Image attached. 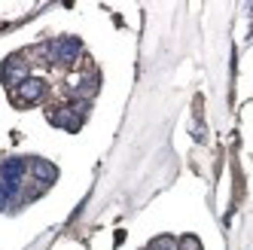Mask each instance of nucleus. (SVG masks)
Returning a JSON list of instances; mask_svg holds the SVG:
<instances>
[{"instance_id": "nucleus-1", "label": "nucleus", "mask_w": 253, "mask_h": 250, "mask_svg": "<svg viewBox=\"0 0 253 250\" xmlns=\"http://www.w3.org/2000/svg\"><path fill=\"white\" fill-rule=\"evenodd\" d=\"M85 101H70L67 107H52L49 110V122L58 125L64 131H80L83 122H85Z\"/></svg>"}, {"instance_id": "nucleus-2", "label": "nucleus", "mask_w": 253, "mask_h": 250, "mask_svg": "<svg viewBox=\"0 0 253 250\" xmlns=\"http://www.w3.org/2000/svg\"><path fill=\"white\" fill-rule=\"evenodd\" d=\"M46 95H49V85H46V80H40V77H28L19 88H12V92H9V98H12V104H15V107L40 104Z\"/></svg>"}, {"instance_id": "nucleus-3", "label": "nucleus", "mask_w": 253, "mask_h": 250, "mask_svg": "<svg viewBox=\"0 0 253 250\" xmlns=\"http://www.w3.org/2000/svg\"><path fill=\"white\" fill-rule=\"evenodd\" d=\"M52 43V58H49V64H61V67H70L80 55H83V40H77V37H61V40H49Z\"/></svg>"}, {"instance_id": "nucleus-4", "label": "nucleus", "mask_w": 253, "mask_h": 250, "mask_svg": "<svg viewBox=\"0 0 253 250\" xmlns=\"http://www.w3.org/2000/svg\"><path fill=\"white\" fill-rule=\"evenodd\" d=\"M28 77H31V64L22 55H9L3 64H0V80L9 85V92H12V88H19Z\"/></svg>"}, {"instance_id": "nucleus-5", "label": "nucleus", "mask_w": 253, "mask_h": 250, "mask_svg": "<svg viewBox=\"0 0 253 250\" xmlns=\"http://www.w3.org/2000/svg\"><path fill=\"white\" fill-rule=\"evenodd\" d=\"M28 171H31V162H28V159H3V162H0V180H3L9 189L19 192Z\"/></svg>"}, {"instance_id": "nucleus-6", "label": "nucleus", "mask_w": 253, "mask_h": 250, "mask_svg": "<svg viewBox=\"0 0 253 250\" xmlns=\"http://www.w3.org/2000/svg\"><path fill=\"white\" fill-rule=\"evenodd\" d=\"M31 162V177L37 183H43V186H52L58 180V168L52 165V162H46V159H28Z\"/></svg>"}, {"instance_id": "nucleus-7", "label": "nucleus", "mask_w": 253, "mask_h": 250, "mask_svg": "<svg viewBox=\"0 0 253 250\" xmlns=\"http://www.w3.org/2000/svg\"><path fill=\"white\" fill-rule=\"evenodd\" d=\"M147 250H180V244L171 238V235H159V238H153L150 241V247Z\"/></svg>"}, {"instance_id": "nucleus-8", "label": "nucleus", "mask_w": 253, "mask_h": 250, "mask_svg": "<svg viewBox=\"0 0 253 250\" xmlns=\"http://www.w3.org/2000/svg\"><path fill=\"white\" fill-rule=\"evenodd\" d=\"M15 199H19V192H15V189H9L3 180H0V210H3V208H9Z\"/></svg>"}, {"instance_id": "nucleus-9", "label": "nucleus", "mask_w": 253, "mask_h": 250, "mask_svg": "<svg viewBox=\"0 0 253 250\" xmlns=\"http://www.w3.org/2000/svg\"><path fill=\"white\" fill-rule=\"evenodd\" d=\"M180 250H202V244H198L195 235H186L183 241H180Z\"/></svg>"}]
</instances>
